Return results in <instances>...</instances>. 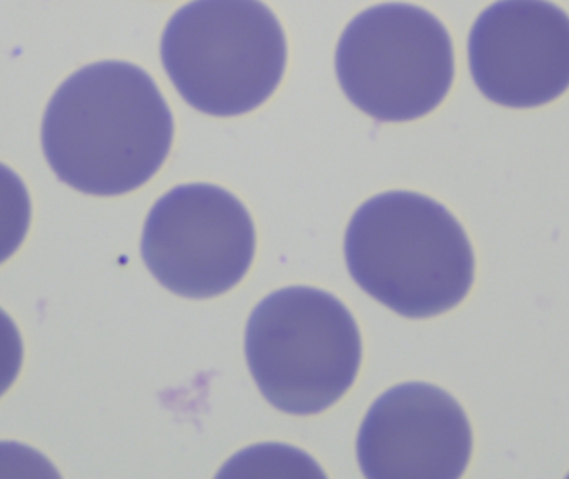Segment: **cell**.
<instances>
[{
	"instance_id": "obj_5",
	"label": "cell",
	"mask_w": 569,
	"mask_h": 479,
	"mask_svg": "<svg viewBox=\"0 0 569 479\" xmlns=\"http://www.w3.org/2000/svg\"><path fill=\"white\" fill-rule=\"evenodd\" d=\"M351 103L378 122H408L437 109L455 77L453 43L443 23L411 3L358 13L335 56Z\"/></svg>"
},
{
	"instance_id": "obj_6",
	"label": "cell",
	"mask_w": 569,
	"mask_h": 479,
	"mask_svg": "<svg viewBox=\"0 0 569 479\" xmlns=\"http://www.w3.org/2000/svg\"><path fill=\"white\" fill-rule=\"evenodd\" d=\"M256 227L246 207L216 186L170 190L149 213L142 257L173 293L210 298L236 287L253 261Z\"/></svg>"
},
{
	"instance_id": "obj_7",
	"label": "cell",
	"mask_w": 569,
	"mask_h": 479,
	"mask_svg": "<svg viewBox=\"0 0 569 479\" xmlns=\"http://www.w3.org/2000/svg\"><path fill=\"white\" fill-rule=\"evenodd\" d=\"M468 56L491 102L547 106L569 89V16L548 0H500L475 22Z\"/></svg>"
},
{
	"instance_id": "obj_10",
	"label": "cell",
	"mask_w": 569,
	"mask_h": 479,
	"mask_svg": "<svg viewBox=\"0 0 569 479\" xmlns=\"http://www.w3.org/2000/svg\"><path fill=\"white\" fill-rule=\"evenodd\" d=\"M22 338L6 311L0 310V397L12 387L22 367Z\"/></svg>"
},
{
	"instance_id": "obj_4",
	"label": "cell",
	"mask_w": 569,
	"mask_h": 479,
	"mask_svg": "<svg viewBox=\"0 0 569 479\" xmlns=\"http://www.w3.org/2000/svg\"><path fill=\"white\" fill-rule=\"evenodd\" d=\"M246 353L263 397L290 415H315L353 385L361 338L333 295L290 287L267 297L247 327Z\"/></svg>"
},
{
	"instance_id": "obj_8",
	"label": "cell",
	"mask_w": 569,
	"mask_h": 479,
	"mask_svg": "<svg viewBox=\"0 0 569 479\" xmlns=\"http://www.w3.org/2000/svg\"><path fill=\"white\" fill-rule=\"evenodd\" d=\"M473 448L470 421L447 391L407 383L381 395L358 435V463L370 479H457Z\"/></svg>"
},
{
	"instance_id": "obj_2",
	"label": "cell",
	"mask_w": 569,
	"mask_h": 479,
	"mask_svg": "<svg viewBox=\"0 0 569 479\" xmlns=\"http://www.w3.org/2000/svg\"><path fill=\"white\" fill-rule=\"evenodd\" d=\"M345 257L353 280L401 317L445 313L473 285L467 233L420 193H381L363 203L348 226Z\"/></svg>"
},
{
	"instance_id": "obj_1",
	"label": "cell",
	"mask_w": 569,
	"mask_h": 479,
	"mask_svg": "<svg viewBox=\"0 0 569 479\" xmlns=\"http://www.w3.org/2000/svg\"><path fill=\"white\" fill-rule=\"evenodd\" d=\"M173 117L152 77L132 63H93L53 93L42 147L56 176L89 196H123L169 156Z\"/></svg>"
},
{
	"instance_id": "obj_3",
	"label": "cell",
	"mask_w": 569,
	"mask_h": 479,
	"mask_svg": "<svg viewBox=\"0 0 569 479\" xmlns=\"http://www.w3.org/2000/svg\"><path fill=\"white\" fill-rule=\"evenodd\" d=\"M160 53L189 106L236 117L276 92L287 42L276 13L260 0H193L167 23Z\"/></svg>"
},
{
	"instance_id": "obj_9",
	"label": "cell",
	"mask_w": 569,
	"mask_h": 479,
	"mask_svg": "<svg viewBox=\"0 0 569 479\" xmlns=\"http://www.w3.org/2000/svg\"><path fill=\"white\" fill-rule=\"evenodd\" d=\"M30 223V199L26 186L9 167L0 163V263L9 260Z\"/></svg>"
}]
</instances>
